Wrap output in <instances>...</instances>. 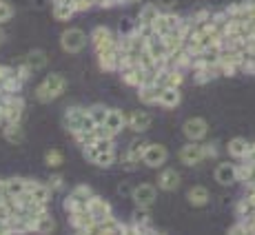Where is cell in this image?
Here are the masks:
<instances>
[{
	"label": "cell",
	"instance_id": "cell-34",
	"mask_svg": "<svg viewBox=\"0 0 255 235\" xmlns=\"http://www.w3.org/2000/svg\"><path fill=\"white\" fill-rule=\"evenodd\" d=\"M62 162H65V155H62L58 149H49L45 153V164L49 169H60Z\"/></svg>",
	"mask_w": 255,
	"mask_h": 235
},
{
	"label": "cell",
	"instance_id": "cell-26",
	"mask_svg": "<svg viewBox=\"0 0 255 235\" xmlns=\"http://www.w3.org/2000/svg\"><path fill=\"white\" fill-rule=\"evenodd\" d=\"M91 233H125V222H120L116 215H109L107 220L93 224Z\"/></svg>",
	"mask_w": 255,
	"mask_h": 235
},
{
	"label": "cell",
	"instance_id": "cell-22",
	"mask_svg": "<svg viewBox=\"0 0 255 235\" xmlns=\"http://www.w3.org/2000/svg\"><path fill=\"white\" fill-rule=\"evenodd\" d=\"M182 102V91L180 87H162L158 94V107L162 109H175Z\"/></svg>",
	"mask_w": 255,
	"mask_h": 235
},
{
	"label": "cell",
	"instance_id": "cell-1",
	"mask_svg": "<svg viewBox=\"0 0 255 235\" xmlns=\"http://www.w3.org/2000/svg\"><path fill=\"white\" fill-rule=\"evenodd\" d=\"M65 89H67V80L62 73H47L45 80L33 91V98L38 102H42V105H49V102L58 100V98L65 94Z\"/></svg>",
	"mask_w": 255,
	"mask_h": 235
},
{
	"label": "cell",
	"instance_id": "cell-11",
	"mask_svg": "<svg viewBox=\"0 0 255 235\" xmlns=\"http://www.w3.org/2000/svg\"><path fill=\"white\" fill-rule=\"evenodd\" d=\"M224 13L229 16V20H231V22H249V20H255V0L231 4V7L224 9Z\"/></svg>",
	"mask_w": 255,
	"mask_h": 235
},
{
	"label": "cell",
	"instance_id": "cell-30",
	"mask_svg": "<svg viewBox=\"0 0 255 235\" xmlns=\"http://www.w3.org/2000/svg\"><path fill=\"white\" fill-rule=\"evenodd\" d=\"M158 94H160V87H155L153 82H151V85L138 87V100L142 102V105H146V107L158 105Z\"/></svg>",
	"mask_w": 255,
	"mask_h": 235
},
{
	"label": "cell",
	"instance_id": "cell-32",
	"mask_svg": "<svg viewBox=\"0 0 255 235\" xmlns=\"http://www.w3.org/2000/svg\"><path fill=\"white\" fill-rule=\"evenodd\" d=\"M56 229H58V224H56V220L49 215V211L33 222V233H53Z\"/></svg>",
	"mask_w": 255,
	"mask_h": 235
},
{
	"label": "cell",
	"instance_id": "cell-15",
	"mask_svg": "<svg viewBox=\"0 0 255 235\" xmlns=\"http://www.w3.org/2000/svg\"><path fill=\"white\" fill-rule=\"evenodd\" d=\"M96 58H98V65H100L102 71H118L120 69V36H118L116 47L96 53Z\"/></svg>",
	"mask_w": 255,
	"mask_h": 235
},
{
	"label": "cell",
	"instance_id": "cell-33",
	"mask_svg": "<svg viewBox=\"0 0 255 235\" xmlns=\"http://www.w3.org/2000/svg\"><path fill=\"white\" fill-rule=\"evenodd\" d=\"M51 13L58 22H67L76 16V9L71 4H51Z\"/></svg>",
	"mask_w": 255,
	"mask_h": 235
},
{
	"label": "cell",
	"instance_id": "cell-4",
	"mask_svg": "<svg viewBox=\"0 0 255 235\" xmlns=\"http://www.w3.org/2000/svg\"><path fill=\"white\" fill-rule=\"evenodd\" d=\"M89 42H91L93 51L100 53V51H105V49H111L118 45V33H114L109 27H105V24H98L89 33Z\"/></svg>",
	"mask_w": 255,
	"mask_h": 235
},
{
	"label": "cell",
	"instance_id": "cell-42",
	"mask_svg": "<svg viewBox=\"0 0 255 235\" xmlns=\"http://www.w3.org/2000/svg\"><path fill=\"white\" fill-rule=\"evenodd\" d=\"M229 233H247V222H244V220H240V218H238V222H235L233 227L229 229Z\"/></svg>",
	"mask_w": 255,
	"mask_h": 235
},
{
	"label": "cell",
	"instance_id": "cell-38",
	"mask_svg": "<svg viewBox=\"0 0 255 235\" xmlns=\"http://www.w3.org/2000/svg\"><path fill=\"white\" fill-rule=\"evenodd\" d=\"M47 187L53 191V193H56V191H62V187H65V178H62V175H51V178H49V182H47Z\"/></svg>",
	"mask_w": 255,
	"mask_h": 235
},
{
	"label": "cell",
	"instance_id": "cell-28",
	"mask_svg": "<svg viewBox=\"0 0 255 235\" xmlns=\"http://www.w3.org/2000/svg\"><path fill=\"white\" fill-rule=\"evenodd\" d=\"M249 149H251V142H249L247 138H233V140H229V144H227V153L231 155V158L235 160H242V158H247V153H249Z\"/></svg>",
	"mask_w": 255,
	"mask_h": 235
},
{
	"label": "cell",
	"instance_id": "cell-9",
	"mask_svg": "<svg viewBox=\"0 0 255 235\" xmlns=\"http://www.w3.org/2000/svg\"><path fill=\"white\" fill-rule=\"evenodd\" d=\"M24 100H22V96L20 94H11V96H7L4 98V102H2V114L4 118H7V122H22V116H24Z\"/></svg>",
	"mask_w": 255,
	"mask_h": 235
},
{
	"label": "cell",
	"instance_id": "cell-7",
	"mask_svg": "<svg viewBox=\"0 0 255 235\" xmlns=\"http://www.w3.org/2000/svg\"><path fill=\"white\" fill-rule=\"evenodd\" d=\"M182 133H184V138L191 142H202L209 135V122L200 116H193V118H189V120H184Z\"/></svg>",
	"mask_w": 255,
	"mask_h": 235
},
{
	"label": "cell",
	"instance_id": "cell-13",
	"mask_svg": "<svg viewBox=\"0 0 255 235\" xmlns=\"http://www.w3.org/2000/svg\"><path fill=\"white\" fill-rule=\"evenodd\" d=\"M144 51L149 53L151 58H153L155 62H160V65H164L166 56H169V51H166V45L162 40V36H158V33L151 31L149 36L144 38Z\"/></svg>",
	"mask_w": 255,
	"mask_h": 235
},
{
	"label": "cell",
	"instance_id": "cell-39",
	"mask_svg": "<svg viewBox=\"0 0 255 235\" xmlns=\"http://www.w3.org/2000/svg\"><path fill=\"white\" fill-rule=\"evenodd\" d=\"M13 67H7V65H0V91H2V87H4V82L9 80V78L13 76Z\"/></svg>",
	"mask_w": 255,
	"mask_h": 235
},
{
	"label": "cell",
	"instance_id": "cell-44",
	"mask_svg": "<svg viewBox=\"0 0 255 235\" xmlns=\"http://www.w3.org/2000/svg\"><path fill=\"white\" fill-rule=\"evenodd\" d=\"M242 160H251V162H255V142H251V149H249L247 158H242Z\"/></svg>",
	"mask_w": 255,
	"mask_h": 235
},
{
	"label": "cell",
	"instance_id": "cell-8",
	"mask_svg": "<svg viewBox=\"0 0 255 235\" xmlns=\"http://www.w3.org/2000/svg\"><path fill=\"white\" fill-rule=\"evenodd\" d=\"M155 198H158V189H155V184H149V182H142V184H138V187H133V191H131V200H133L135 209L153 207Z\"/></svg>",
	"mask_w": 255,
	"mask_h": 235
},
{
	"label": "cell",
	"instance_id": "cell-18",
	"mask_svg": "<svg viewBox=\"0 0 255 235\" xmlns=\"http://www.w3.org/2000/svg\"><path fill=\"white\" fill-rule=\"evenodd\" d=\"M151 122H153V118H151L149 111H131V114H127V129L135 131L138 135L146 133L151 129Z\"/></svg>",
	"mask_w": 255,
	"mask_h": 235
},
{
	"label": "cell",
	"instance_id": "cell-6",
	"mask_svg": "<svg viewBox=\"0 0 255 235\" xmlns=\"http://www.w3.org/2000/svg\"><path fill=\"white\" fill-rule=\"evenodd\" d=\"M178 158H180V162H182L184 166H198V164H202L204 160H207L204 144H202V142H191L189 140L182 146V149L178 151Z\"/></svg>",
	"mask_w": 255,
	"mask_h": 235
},
{
	"label": "cell",
	"instance_id": "cell-12",
	"mask_svg": "<svg viewBox=\"0 0 255 235\" xmlns=\"http://www.w3.org/2000/svg\"><path fill=\"white\" fill-rule=\"evenodd\" d=\"M85 107H78V105H71L65 109V114H62V126H65V131L69 135L78 133L82 126V118H85Z\"/></svg>",
	"mask_w": 255,
	"mask_h": 235
},
{
	"label": "cell",
	"instance_id": "cell-45",
	"mask_svg": "<svg viewBox=\"0 0 255 235\" xmlns=\"http://www.w3.org/2000/svg\"><path fill=\"white\" fill-rule=\"evenodd\" d=\"M53 4H71L73 7V0H51Z\"/></svg>",
	"mask_w": 255,
	"mask_h": 235
},
{
	"label": "cell",
	"instance_id": "cell-40",
	"mask_svg": "<svg viewBox=\"0 0 255 235\" xmlns=\"http://www.w3.org/2000/svg\"><path fill=\"white\" fill-rule=\"evenodd\" d=\"M202 144H204V153H207V160H215V158H218V144H215V142H204V140H202Z\"/></svg>",
	"mask_w": 255,
	"mask_h": 235
},
{
	"label": "cell",
	"instance_id": "cell-2",
	"mask_svg": "<svg viewBox=\"0 0 255 235\" xmlns=\"http://www.w3.org/2000/svg\"><path fill=\"white\" fill-rule=\"evenodd\" d=\"M89 42V36L80 27H69L60 33V47L65 53H80Z\"/></svg>",
	"mask_w": 255,
	"mask_h": 235
},
{
	"label": "cell",
	"instance_id": "cell-47",
	"mask_svg": "<svg viewBox=\"0 0 255 235\" xmlns=\"http://www.w3.org/2000/svg\"><path fill=\"white\" fill-rule=\"evenodd\" d=\"M4 38H7V33H4L2 24H0V45H2V42H4Z\"/></svg>",
	"mask_w": 255,
	"mask_h": 235
},
{
	"label": "cell",
	"instance_id": "cell-25",
	"mask_svg": "<svg viewBox=\"0 0 255 235\" xmlns=\"http://www.w3.org/2000/svg\"><path fill=\"white\" fill-rule=\"evenodd\" d=\"M146 142L144 138H135V140H131V144L127 146V151L122 155H125L127 160H131L135 166H140V162H142V155H144V149H146Z\"/></svg>",
	"mask_w": 255,
	"mask_h": 235
},
{
	"label": "cell",
	"instance_id": "cell-24",
	"mask_svg": "<svg viewBox=\"0 0 255 235\" xmlns=\"http://www.w3.org/2000/svg\"><path fill=\"white\" fill-rule=\"evenodd\" d=\"M186 202L191 204V207H207L211 202V193L207 187H202V184H195V187H191L186 191Z\"/></svg>",
	"mask_w": 255,
	"mask_h": 235
},
{
	"label": "cell",
	"instance_id": "cell-23",
	"mask_svg": "<svg viewBox=\"0 0 255 235\" xmlns=\"http://www.w3.org/2000/svg\"><path fill=\"white\" fill-rule=\"evenodd\" d=\"M85 155L91 164L100 166V169H109V166H114L118 162L116 151H85Z\"/></svg>",
	"mask_w": 255,
	"mask_h": 235
},
{
	"label": "cell",
	"instance_id": "cell-3",
	"mask_svg": "<svg viewBox=\"0 0 255 235\" xmlns=\"http://www.w3.org/2000/svg\"><path fill=\"white\" fill-rule=\"evenodd\" d=\"M93 195V191L89 184H76L69 195L65 198V202H62V207H65L67 213H73V211H82V209H87V202H89V198Z\"/></svg>",
	"mask_w": 255,
	"mask_h": 235
},
{
	"label": "cell",
	"instance_id": "cell-20",
	"mask_svg": "<svg viewBox=\"0 0 255 235\" xmlns=\"http://www.w3.org/2000/svg\"><path fill=\"white\" fill-rule=\"evenodd\" d=\"M67 215H69V224H71L73 231H78V233H91L96 220L91 218V213L87 211V209H82V211L67 213Z\"/></svg>",
	"mask_w": 255,
	"mask_h": 235
},
{
	"label": "cell",
	"instance_id": "cell-41",
	"mask_svg": "<svg viewBox=\"0 0 255 235\" xmlns=\"http://www.w3.org/2000/svg\"><path fill=\"white\" fill-rule=\"evenodd\" d=\"M175 4H178V0H155V7L160 11H173Z\"/></svg>",
	"mask_w": 255,
	"mask_h": 235
},
{
	"label": "cell",
	"instance_id": "cell-43",
	"mask_svg": "<svg viewBox=\"0 0 255 235\" xmlns=\"http://www.w3.org/2000/svg\"><path fill=\"white\" fill-rule=\"evenodd\" d=\"M131 191H133V189H131L129 184H120V187H118V193H120V195H129V198H131Z\"/></svg>",
	"mask_w": 255,
	"mask_h": 235
},
{
	"label": "cell",
	"instance_id": "cell-27",
	"mask_svg": "<svg viewBox=\"0 0 255 235\" xmlns=\"http://www.w3.org/2000/svg\"><path fill=\"white\" fill-rule=\"evenodd\" d=\"M2 138L9 142V144H20L24 140V129H22V122H7L2 126Z\"/></svg>",
	"mask_w": 255,
	"mask_h": 235
},
{
	"label": "cell",
	"instance_id": "cell-5",
	"mask_svg": "<svg viewBox=\"0 0 255 235\" xmlns=\"http://www.w3.org/2000/svg\"><path fill=\"white\" fill-rule=\"evenodd\" d=\"M169 160V151H166L164 144H158V142H149L144 149V155H142V164L149 166V169H162Z\"/></svg>",
	"mask_w": 255,
	"mask_h": 235
},
{
	"label": "cell",
	"instance_id": "cell-19",
	"mask_svg": "<svg viewBox=\"0 0 255 235\" xmlns=\"http://www.w3.org/2000/svg\"><path fill=\"white\" fill-rule=\"evenodd\" d=\"M182 184V175L178 173L175 169H164L158 173V189L160 191H166V193H173V191L180 189Z\"/></svg>",
	"mask_w": 255,
	"mask_h": 235
},
{
	"label": "cell",
	"instance_id": "cell-37",
	"mask_svg": "<svg viewBox=\"0 0 255 235\" xmlns=\"http://www.w3.org/2000/svg\"><path fill=\"white\" fill-rule=\"evenodd\" d=\"M93 7H96V0H73V9H76V13H85Z\"/></svg>",
	"mask_w": 255,
	"mask_h": 235
},
{
	"label": "cell",
	"instance_id": "cell-16",
	"mask_svg": "<svg viewBox=\"0 0 255 235\" xmlns=\"http://www.w3.org/2000/svg\"><path fill=\"white\" fill-rule=\"evenodd\" d=\"M102 126H105L114 138H118V135L127 129V114H122L120 109H107V116H105V120H102Z\"/></svg>",
	"mask_w": 255,
	"mask_h": 235
},
{
	"label": "cell",
	"instance_id": "cell-36",
	"mask_svg": "<svg viewBox=\"0 0 255 235\" xmlns=\"http://www.w3.org/2000/svg\"><path fill=\"white\" fill-rule=\"evenodd\" d=\"M91 114V118L98 122V124H102V120H105V116H107V107H102V105H93L87 109Z\"/></svg>",
	"mask_w": 255,
	"mask_h": 235
},
{
	"label": "cell",
	"instance_id": "cell-21",
	"mask_svg": "<svg viewBox=\"0 0 255 235\" xmlns=\"http://www.w3.org/2000/svg\"><path fill=\"white\" fill-rule=\"evenodd\" d=\"M27 195L36 202H42V204H49L51 202V195L53 191L47 187V182H38V180H27Z\"/></svg>",
	"mask_w": 255,
	"mask_h": 235
},
{
	"label": "cell",
	"instance_id": "cell-17",
	"mask_svg": "<svg viewBox=\"0 0 255 235\" xmlns=\"http://www.w3.org/2000/svg\"><path fill=\"white\" fill-rule=\"evenodd\" d=\"M213 178L220 187H233L238 182V164L233 162H220L213 171Z\"/></svg>",
	"mask_w": 255,
	"mask_h": 235
},
{
	"label": "cell",
	"instance_id": "cell-29",
	"mask_svg": "<svg viewBox=\"0 0 255 235\" xmlns=\"http://www.w3.org/2000/svg\"><path fill=\"white\" fill-rule=\"evenodd\" d=\"M47 60H49V58H47V53L42 51V49H33V51H29L27 56H24L22 62L31 71H40V69H45V67H47Z\"/></svg>",
	"mask_w": 255,
	"mask_h": 235
},
{
	"label": "cell",
	"instance_id": "cell-31",
	"mask_svg": "<svg viewBox=\"0 0 255 235\" xmlns=\"http://www.w3.org/2000/svg\"><path fill=\"white\" fill-rule=\"evenodd\" d=\"M4 184H7L9 198H20L27 191V178H4Z\"/></svg>",
	"mask_w": 255,
	"mask_h": 235
},
{
	"label": "cell",
	"instance_id": "cell-46",
	"mask_svg": "<svg viewBox=\"0 0 255 235\" xmlns=\"http://www.w3.org/2000/svg\"><path fill=\"white\" fill-rule=\"evenodd\" d=\"M7 124V118H4V114H2V109H0V129Z\"/></svg>",
	"mask_w": 255,
	"mask_h": 235
},
{
	"label": "cell",
	"instance_id": "cell-10",
	"mask_svg": "<svg viewBox=\"0 0 255 235\" xmlns=\"http://www.w3.org/2000/svg\"><path fill=\"white\" fill-rule=\"evenodd\" d=\"M180 24H182V16H178V13H173V11H158L151 29H153V33H158V36H164V33L178 29Z\"/></svg>",
	"mask_w": 255,
	"mask_h": 235
},
{
	"label": "cell",
	"instance_id": "cell-35",
	"mask_svg": "<svg viewBox=\"0 0 255 235\" xmlns=\"http://www.w3.org/2000/svg\"><path fill=\"white\" fill-rule=\"evenodd\" d=\"M13 13H16V11H13V4L7 2V0H0V24L11 20Z\"/></svg>",
	"mask_w": 255,
	"mask_h": 235
},
{
	"label": "cell",
	"instance_id": "cell-14",
	"mask_svg": "<svg viewBox=\"0 0 255 235\" xmlns=\"http://www.w3.org/2000/svg\"><path fill=\"white\" fill-rule=\"evenodd\" d=\"M87 211L91 213V218L96 220V222H102V220H107L109 215H114V207H111L102 195L93 193L89 198V202H87Z\"/></svg>",
	"mask_w": 255,
	"mask_h": 235
}]
</instances>
